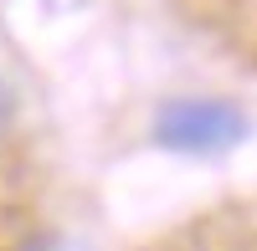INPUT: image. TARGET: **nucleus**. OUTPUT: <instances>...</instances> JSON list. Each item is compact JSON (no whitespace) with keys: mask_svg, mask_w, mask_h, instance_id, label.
Masks as SVG:
<instances>
[{"mask_svg":"<svg viewBox=\"0 0 257 251\" xmlns=\"http://www.w3.org/2000/svg\"><path fill=\"white\" fill-rule=\"evenodd\" d=\"M149 134L175 154H226L247 138V113L226 98H170L155 108Z\"/></svg>","mask_w":257,"mask_h":251,"instance_id":"1","label":"nucleus"},{"mask_svg":"<svg viewBox=\"0 0 257 251\" xmlns=\"http://www.w3.org/2000/svg\"><path fill=\"white\" fill-rule=\"evenodd\" d=\"M16 251H88V246L72 241V236H62V231H41V236H26Z\"/></svg>","mask_w":257,"mask_h":251,"instance_id":"2","label":"nucleus"},{"mask_svg":"<svg viewBox=\"0 0 257 251\" xmlns=\"http://www.w3.org/2000/svg\"><path fill=\"white\" fill-rule=\"evenodd\" d=\"M11 113H16V98H11V88H6V77H0V128L11 123Z\"/></svg>","mask_w":257,"mask_h":251,"instance_id":"3","label":"nucleus"}]
</instances>
